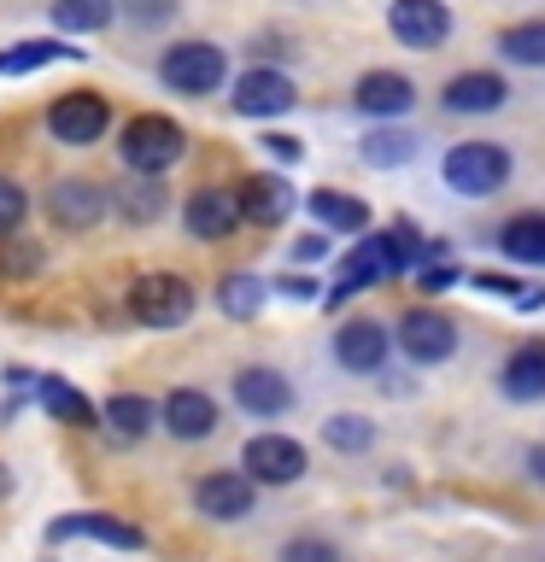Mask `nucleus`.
Here are the masks:
<instances>
[{
	"label": "nucleus",
	"mask_w": 545,
	"mask_h": 562,
	"mask_svg": "<svg viewBox=\"0 0 545 562\" xmlns=\"http://www.w3.org/2000/svg\"><path fill=\"white\" fill-rule=\"evenodd\" d=\"M118 153H123V165H130L135 176H165L176 158L188 153V135L176 130L170 117H130L123 123Z\"/></svg>",
	"instance_id": "obj_2"
},
{
	"label": "nucleus",
	"mask_w": 545,
	"mask_h": 562,
	"mask_svg": "<svg viewBox=\"0 0 545 562\" xmlns=\"http://www.w3.org/2000/svg\"><path fill=\"white\" fill-rule=\"evenodd\" d=\"M135 18H158V12H170V0H141V7H130Z\"/></svg>",
	"instance_id": "obj_39"
},
{
	"label": "nucleus",
	"mask_w": 545,
	"mask_h": 562,
	"mask_svg": "<svg viewBox=\"0 0 545 562\" xmlns=\"http://www.w3.org/2000/svg\"><path fill=\"white\" fill-rule=\"evenodd\" d=\"M253 486H258L253 474L218 469L193 486V509H200L205 521H241V516H253Z\"/></svg>",
	"instance_id": "obj_9"
},
{
	"label": "nucleus",
	"mask_w": 545,
	"mask_h": 562,
	"mask_svg": "<svg viewBox=\"0 0 545 562\" xmlns=\"http://www.w3.org/2000/svg\"><path fill=\"white\" fill-rule=\"evenodd\" d=\"M323 439H329L334 451L358 457V451H369V446H376V428H369L364 416H329V422H323Z\"/></svg>",
	"instance_id": "obj_31"
},
{
	"label": "nucleus",
	"mask_w": 545,
	"mask_h": 562,
	"mask_svg": "<svg viewBox=\"0 0 545 562\" xmlns=\"http://www.w3.org/2000/svg\"><path fill=\"white\" fill-rule=\"evenodd\" d=\"M158 422V404H147L141 393H118L112 404H105V428H112L118 439H141Z\"/></svg>",
	"instance_id": "obj_26"
},
{
	"label": "nucleus",
	"mask_w": 545,
	"mask_h": 562,
	"mask_svg": "<svg viewBox=\"0 0 545 562\" xmlns=\"http://www.w3.org/2000/svg\"><path fill=\"white\" fill-rule=\"evenodd\" d=\"M35 393H42V404H47V416H59L65 428H100V416H94V404H88L77 386L70 381H59V375H42V386H35Z\"/></svg>",
	"instance_id": "obj_24"
},
{
	"label": "nucleus",
	"mask_w": 545,
	"mask_h": 562,
	"mask_svg": "<svg viewBox=\"0 0 545 562\" xmlns=\"http://www.w3.org/2000/svg\"><path fill=\"white\" fill-rule=\"evenodd\" d=\"M387 276H393V258H387V240H381V235H364V240L346 252V263H341V293L381 288Z\"/></svg>",
	"instance_id": "obj_20"
},
{
	"label": "nucleus",
	"mask_w": 545,
	"mask_h": 562,
	"mask_svg": "<svg viewBox=\"0 0 545 562\" xmlns=\"http://www.w3.org/2000/svg\"><path fill=\"white\" fill-rule=\"evenodd\" d=\"M311 217L334 228V235H364L369 228V205L352 200V193H334V188H316L311 193Z\"/></svg>",
	"instance_id": "obj_23"
},
{
	"label": "nucleus",
	"mask_w": 545,
	"mask_h": 562,
	"mask_svg": "<svg viewBox=\"0 0 545 562\" xmlns=\"http://www.w3.org/2000/svg\"><path fill=\"white\" fill-rule=\"evenodd\" d=\"M229 100H235V112H241V117H281V112H293V105H299L293 82L281 77V70H264V65H258V70H246Z\"/></svg>",
	"instance_id": "obj_12"
},
{
	"label": "nucleus",
	"mask_w": 545,
	"mask_h": 562,
	"mask_svg": "<svg viewBox=\"0 0 545 562\" xmlns=\"http://www.w3.org/2000/svg\"><path fill=\"white\" fill-rule=\"evenodd\" d=\"M158 77H165V88H176V94H218V82L229 77V59H223V47H211V42H176L165 59H158Z\"/></svg>",
	"instance_id": "obj_4"
},
{
	"label": "nucleus",
	"mask_w": 545,
	"mask_h": 562,
	"mask_svg": "<svg viewBox=\"0 0 545 562\" xmlns=\"http://www.w3.org/2000/svg\"><path fill=\"white\" fill-rule=\"evenodd\" d=\"M499 53L510 65H545V18H534V24H510L499 35Z\"/></svg>",
	"instance_id": "obj_28"
},
{
	"label": "nucleus",
	"mask_w": 545,
	"mask_h": 562,
	"mask_svg": "<svg viewBox=\"0 0 545 562\" xmlns=\"http://www.w3.org/2000/svg\"><path fill=\"white\" fill-rule=\"evenodd\" d=\"M323 252H329V240H323V235H311V240H299V246H293V258H299V263H305V258L316 263Z\"/></svg>",
	"instance_id": "obj_37"
},
{
	"label": "nucleus",
	"mask_w": 545,
	"mask_h": 562,
	"mask_svg": "<svg viewBox=\"0 0 545 562\" xmlns=\"http://www.w3.org/2000/svg\"><path fill=\"white\" fill-rule=\"evenodd\" d=\"M281 562H341V551H334L329 539H311V533H299L281 544Z\"/></svg>",
	"instance_id": "obj_35"
},
{
	"label": "nucleus",
	"mask_w": 545,
	"mask_h": 562,
	"mask_svg": "<svg viewBox=\"0 0 545 562\" xmlns=\"http://www.w3.org/2000/svg\"><path fill=\"white\" fill-rule=\"evenodd\" d=\"M47 211H53V223L59 228H94L105 217V188L100 182H59L47 193Z\"/></svg>",
	"instance_id": "obj_18"
},
{
	"label": "nucleus",
	"mask_w": 545,
	"mask_h": 562,
	"mask_svg": "<svg viewBox=\"0 0 545 562\" xmlns=\"http://www.w3.org/2000/svg\"><path fill=\"white\" fill-rule=\"evenodd\" d=\"M399 351L411 363H446L452 351H457L452 316H440V311H404L399 316Z\"/></svg>",
	"instance_id": "obj_8"
},
{
	"label": "nucleus",
	"mask_w": 545,
	"mask_h": 562,
	"mask_svg": "<svg viewBox=\"0 0 545 562\" xmlns=\"http://www.w3.org/2000/svg\"><path fill=\"white\" fill-rule=\"evenodd\" d=\"M24 211H30V200H24V188H18L12 176H0V240H7L12 228L24 223Z\"/></svg>",
	"instance_id": "obj_34"
},
{
	"label": "nucleus",
	"mask_w": 545,
	"mask_h": 562,
	"mask_svg": "<svg viewBox=\"0 0 545 562\" xmlns=\"http://www.w3.org/2000/svg\"><path fill=\"white\" fill-rule=\"evenodd\" d=\"M53 59H82V47H59V42H18L12 53H0V77H24Z\"/></svg>",
	"instance_id": "obj_27"
},
{
	"label": "nucleus",
	"mask_w": 545,
	"mask_h": 562,
	"mask_svg": "<svg viewBox=\"0 0 545 562\" xmlns=\"http://www.w3.org/2000/svg\"><path fill=\"white\" fill-rule=\"evenodd\" d=\"M235 404L246 416H288L293 411V386L288 375H276V369H264V363H246L241 375H235Z\"/></svg>",
	"instance_id": "obj_13"
},
{
	"label": "nucleus",
	"mask_w": 545,
	"mask_h": 562,
	"mask_svg": "<svg viewBox=\"0 0 545 562\" xmlns=\"http://www.w3.org/2000/svg\"><path fill=\"white\" fill-rule=\"evenodd\" d=\"M364 158H369L376 170L411 165V158H416V135H404V130H376V135H364Z\"/></svg>",
	"instance_id": "obj_29"
},
{
	"label": "nucleus",
	"mask_w": 545,
	"mask_h": 562,
	"mask_svg": "<svg viewBox=\"0 0 545 562\" xmlns=\"http://www.w3.org/2000/svg\"><path fill=\"white\" fill-rule=\"evenodd\" d=\"M387 30H393L404 47L434 53L452 35V12L440 7V0H393V7H387Z\"/></svg>",
	"instance_id": "obj_7"
},
{
	"label": "nucleus",
	"mask_w": 545,
	"mask_h": 562,
	"mask_svg": "<svg viewBox=\"0 0 545 562\" xmlns=\"http://www.w3.org/2000/svg\"><path fill=\"white\" fill-rule=\"evenodd\" d=\"M499 246H504V258L540 263L545 270V211H516V217L499 228Z\"/></svg>",
	"instance_id": "obj_22"
},
{
	"label": "nucleus",
	"mask_w": 545,
	"mask_h": 562,
	"mask_svg": "<svg viewBox=\"0 0 545 562\" xmlns=\"http://www.w3.org/2000/svg\"><path fill=\"white\" fill-rule=\"evenodd\" d=\"M499 386H504V398H516V404L545 398V346L527 340V346L510 351L504 369H499Z\"/></svg>",
	"instance_id": "obj_19"
},
{
	"label": "nucleus",
	"mask_w": 545,
	"mask_h": 562,
	"mask_svg": "<svg viewBox=\"0 0 545 562\" xmlns=\"http://www.w3.org/2000/svg\"><path fill=\"white\" fill-rule=\"evenodd\" d=\"M158 422L170 428V439H205L218 428V404H211L200 386H176V393L158 404Z\"/></svg>",
	"instance_id": "obj_17"
},
{
	"label": "nucleus",
	"mask_w": 545,
	"mask_h": 562,
	"mask_svg": "<svg viewBox=\"0 0 545 562\" xmlns=\"http://www.w3.org/2000/svg\"><path fill=\"white\" fill-rule=\"evenodd\" d=\"M381 240H387V258H393V276H399V270H416V263H422V235H416V223L399 217Z\"/></svg>",
	"instance_id": "obj_32"
},
{
	"label": "nucleus",
	"mask_w": 545,
	"mask_h": 562,
	"mask_svg": "<svg viewBox=\"0 0 545 562\" xmlns=\"http://www.w3.org/2000/svg\"><path fill=\"white\" fill-rule=\"evenodd\" d=\"M158 205H165V193H158L153 182H135V188H123V193H118L123 223H153V217H158Z\"/></svg>",
	"instance_id": "obj_33"
},
{
	"label": "nucleus",
	"mask_w": 545,
	"mask_h": 562,
	"mask_svg": "<svg viewBox=\"0 0 545 562\" xmlns=\"http://www.w3.org/2000/svg\"><path fill=\"white\" fill-rule=\"evenodd\" d=\"M130 316L141 328H182L193 316V288L170 270H153L130 288Z\"/></svg>",
	"instance_id": "obj_3"
},
{
	"label": "nucleus",
	"mask_w": 545,
	"mask_h": 562,
	"mask_svg": "<svg viewBox=\"0 0 545 562\" xmlns=\"http://www.w3.org/2000/svg\"><path fill=\"white\" fill-rule=\"evenodd\" d=\"M112 0H53V24H59L65 35H94L112 24Z\"/></svg>",
	"instance_id": "obj_25"
},
{
	"label": "nucleus",
	"mask_w": 545,
	"mask_h": 562,
	"mask_svg": "<svg viewBox=\"0 0 545 562\" xmlns=\"http://www.w3.org/2000/svg\"><path fill=\"white\" fill-rule=\"evenodd\" d=\"M416 100L411 77H399V70H369V77H358V88H352V105H358L364 117H404Z\"/></svg>",
	"instance_id": "obj_14"
},
{
	"label": "nucleus",
	"mask_w": 545,
	"mask_h": 562,
	"mask_svg": "<svg viewBox=\"0 0 545 562\" xmlns=\"http://www.w3.org/2000/svg\"><path fill=\"white\" fill-rule=\"evenodd\" d=\"M105 123H112V112H105L100 94H65V100L47 105V130H53V140H65V147H94L105 135Z\"/></svg>",
	"instance_id": "obj_6"
},
{
	"label": "nucleus",
	"mask_w": 545,
	"mask_h": 562,
	"mask_svg": "<svg viewBox=\"0 0 545 562\" xmlns=\"http://www.w3.org/2000/svg\"><path fill=\"white\" fill-rule=\"evenodd\" d=\"M235 200H241V217L253 228H276V223H288V211H293V188L281 182V176H246L235 188Z\"/></svg>",
	"instance_id": "obj_15"
},
{
	"label": "nucleus",
	"mask_w": 545,
	"mask_h": 562,
	"mask_svg": "<svg viewBox=\"0 0 545 562\" xmlns=\"http://www.w3.org/2000/svg\"><path fill=\"white\" fill-rule=\"evenodd\" d=\"M534 474H540V481H545V451H534Z\"/></svg>",
	"instance_id": "obj_40"
},
{
	"label": "nucleus",
	"mask_w": 545,
	"mask_h": 562,
	"mask_svg": "<svg viewBox=\"0 0 545 562\" xmlns=\"http://www.w3.org/2000/svg\"><path fill=\"white\" fill-rule=\"evenodd\" d=\"M182 223H188L193 240H229L246 217H241V200H235V193H223V188H193L188 205H182Z\"/></svg>",
	"instance_id": "obj_10"
},
{
	"label": "nucleus",
	"mask_w": 545,
	"mask_h": 562,
	"mask_svg": "<svg viewBox=\"0 0 545 562\" xmlns=\"http://www.w3.org/2000/svg\"><path fill=\"white\" fill-rule=\"evenodd\" d=\"M241 469L253 474L258 486H293L299 474H305V446L288 434H258V439H246Z\"/></svg>",
	"instance_id": "obj_5"
},
{
	"label": "nucleus",
	"mask_w": 545,
	"mask_h": 562,
	"mask_svg": "<svg viewBox=\"0 0 545 562\" xmlns=\"http://www.w3.org/2000/svg\"><path fill=\"white\" fill-rule=\"evenodd\" d=\"M281 293H293V299H311V293H316V281H305V276H288V281H281Z\"/></svg>",
	"instance_id": "obj_38"
},
{
	"label": "nucleus",
	"mask_w": 545,
	"mask_h": 562,
	"mask_svg": "<svg viewBox=\"0 0 545 562\" xmlns=\"http://www.w3.org/2000/svg\"><path fill=\"white\" fill-rule=\"evenodd\" d=\"M264 305V281L258 276H229V281H218V311L223 316H253Z\"/></svg>",
	"instance_id": "obj_30"
},
{
	"label": "nucleus",
	"mask_w": 545,
	"mask_h": 562,
	"mask_svg": "<svg viewBox=\"0 0 545 562\" xmlns=\"http://www.w3.org/2000/svg\"><path fill=\"white\" fill-rule=\"evenodd\" d=\"M53 539H105V544H118V551H141V527L130 521H112V516H59L53 521Z\"/></svg>",
	"instance_id": "obj_21"
},
{
	"label": "nucleus",
	"mask_w": 545,
	"mask_h": 562,
	"mask_svg": "<svg viewBox=\"0 0 545 562\" xmlns=\"http://www.w3.org/2000/svg\"><path fill=\"white\" fill-rule=\"evenodd\" d=\"M452 193H464V200H487V193H499L510 182V153L492 147V140H464V147L446 153V165H440Z\"/></svg>",
	"instance_id": "obj_1"
},
{
	"label": "nucleus",
	"mask_w": 545,
	"mask_h": 562,
	"mask_svg": "<svg viewBox=\"0 0 545 562\" xmlns=\"http://www.w3.org/2000/svg\"><path fill=\"white\" fill-rule=\"evenodd\" d=\"M452 281H457V263H452V270H446V263H429V270H422V288H429V293H446Z\"/></svg>",
	"instance_id": "obj_36"
},
{
	"label": "nucleus",
	"mask_w": 545,
	"mask_h": 562,
	"mask_svg": "<svg viewBox=\"0 0 545 562\" xmlns=\"http://www.w3.org/2000/svg\"><path fill=\"white\" fill-rule=\"evenodd\" d=\"M504 100H510V82L499 70H464V77L446 82V112H464V117H487Z\"/></svg>",
	"instance_id": "obj_16"
},
{
	"label": "nucleus",
	"mask_w": 545,
	"mask_h": 562,
	"mask_svg": "<svg viewBox=\"0 0 545 562\" xmlns=\"http://www.w3.org/2000/svg\"><path fill=\"white\" fill-rule=\"evenodd\" d=\"M387 328L369 323V316H352V323L334 328V358H341V369H352V375H376V369L387 363Z\"/></svg>",
	"instance_id": "obj_11"
}]
</instances>
